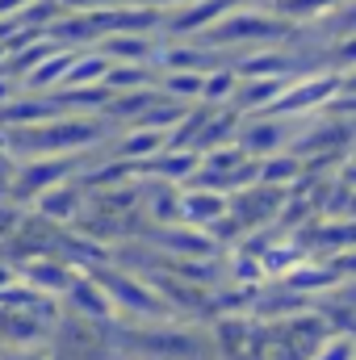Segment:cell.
I'll return each mask as SVG.
<instances>
[{"mask_svg": "<svg viewBox=\"0 0 356 360\" xmlns=\"http://www.w3.org/2000/svg\"><path fill=\"white\" fill-rule=\"evenodd\" d=\"M336 59H340V63H352V68H356V38H352V42H344V46H336Z\"/></svg>", "mask_w": 356, "mask_h": 360, "instance_id": "52a82bcc", "label": "cell"}, {"mask_svg": "<svg viewBox=\"0 0 356 360\" xmlns=\"http://www.w3.org/2000/svg\"><path fill=\"white\" fill-rule=\"evenodd\" d=\"M231 84H235V76H231V72H222V76L205 80V96H214V101H218V96H227V92H231Z\"/></svg>", "mask_w": 356, "mask_h": 360, "instance_id": "8992f818", "label": "cell"}, {"mask_svg": "<svg viewBox=\"0 0 356 360\" xmlns=\"http://www.w3.org/2000/svg\"><path fill=\"white\" fill-rule=\"evenodd\" d=\"M147 4H180V0H147Z\"/></svg>", "mask_w": 356, "mask_h": 360, "instance_id": "ba28073f", "label": "cell"}, {"mask_svg": "<svg viewBox=\"0 0 356 360\" xmlns=\"http://www.w3.org/2000/svg\"><path fill=\"white\" fill-rule=\"evenodd\" d=\"M331 92H340V76H310V80H298V84H289V92L276 101V109L281 113H293V109H310V105H323V101H331Z\"/></svg>", "mask_w": 356, "mask_h": 360, "instance_id": "6da1fadb", "label": "cell"}, {"mask_svg": "<svg viewBox=\"0 0 356 360\" xmlns=\"http://www.w3.org/2000/svg\"><path fill=\"white\" fill-rule=\"evenodd\" d=\"M276 34H285V25H281V21H268L260 13L227 17V21L214 30V38H222V42H231V38H276Z\"/></svg>", "mask_w": 356, "mask_h": 360, "instance_id": "7a4b0ae2", "label": "cell"}, {"mask_svg": "<svg viewBox=\"0 0 356 360\" xmlns=\"http://www.w3.org/2000/svg\"><path fill=\"white\" fill-rule=\"evenodd\" d=\"M222 8H227V0H210V4H197L193 13H184V17L177 21V30H193V25H205V21H210V17H218Z\"/></svg>", "mask_w": 356, "mask_h": 360, "instance_id": "277c9868", "label": "cell"}, {"mask_svg": "<svg viewBox=\"0 0 356 360\" xmlns=\"http://www.w3.org/2000/svg\"><path fill=\"white\" fill-rule=\"evenodd\" d=\"M168 89L172 92H205V76H172Z\"/></svg>", "mask_w": 356, "mask_h": 360, "instance_id": "5b68a950", "label": "cell"}, {"mask_svg": "<svg viewBox=\"0 0 356 360\" xmlns=\"http://www.w3.org/2000/svg\"><path fill=\"white\" fill-rule=\"evenodd\" d=\"M314 360H356V335H327Z\"/></svg>", "mask_w": 356, "mask_h": 360, "instance_id": "3957f363", "label": "cell"}]
</instances>
